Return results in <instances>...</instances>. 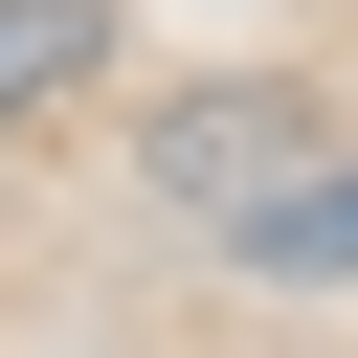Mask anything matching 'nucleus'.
I'll use <instances>...</instances> for the list:
<instances>
[{
	"instance_id": "f257e3e1",
	"label": "nucleus",
	"mask_w": 358,
	"mask_h": 358,
	"mask_svg": "<svg viewBox=\"0 0 358 358\" xmlns=\"http://www.w3.org/2000/svg\"><path fill=\"white\" fill-rule=\"evenodd\" d=\"M134 179H157V224H179V246H246V224H268V201L313 179V134H291L268 90H157Z\"/></svg>"
},
{
	"instance_id": "f03ea898",
	"label": "nucleus",
	"mask_w": 358,
	"mask_h": 358,
	"mask_svg": "<svg viewBox=\"0 0 358 358\" xmlns=\"http://www.w3.org/2000/svg\"><path fill=\"white\" fill-rule=\"evenodd\" d=\"M224 268H246V291H358V157H313V179H291Z\"/></svg>"
},
{
	"instance_id": "7ed1b4c3",
	"label": "nucleus",
	"mask_w": 358,
	"mask_h": 358,
	"mask_svg": "<svg viewBox=\"0 0 358 358\" xmlns=\"http://www.w3.org/2000/svg\"><path fill=\"white\" fill-rule=\"evenodd\" d=\"M67 67H112V0H0V112H45Z\"/></svg>"
}]
</instances>
